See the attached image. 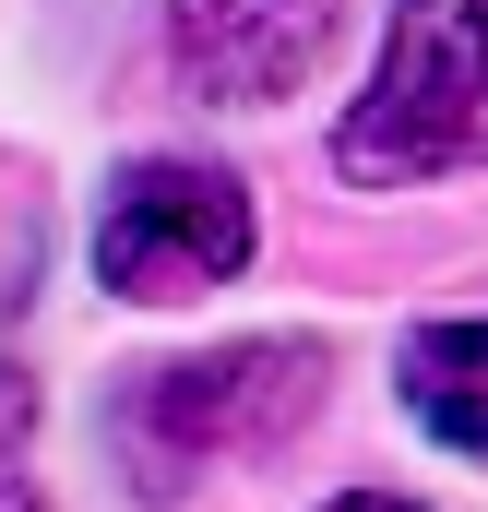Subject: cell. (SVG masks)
<instances>
[{"instance_id": "6da1fadb", "label": "cell", "mask_w": 488, "mask_h": 512, "mask_svg": "<svg viewBox=\"0 0 488 512\" xmlns=\"http://www.w3.org/2000/svg\"><path fill=\"white\" fill-rule=\"evenodd\" d=\"M334 382V346L310 334H239V346H203V358H155L108 393V453L143 501H191L203 477L286 453Z\"/></svg>"}, {"instance_id": "7a4b0ae2", "label": "cell", "mask_w": 488, "mask_h": 512, "mask_svg": "<svg viewBox=\"0 0 488 512\" xmlns=\"http://www.w3.org/2000/svg\"><path fill=\"white\" fill-rule=\"evenodd\" d=\"M453 167H488V0H393L381 72L334 120V179L417 191Z\"/></svg>"}, {"instance_id": "3957f363", "label": "cell", "mask_w": 488, "mask_h": 512, "mask_svg": "<svg viewBox=\"0 0 488 512\" xmlns=\"http://www.w3.org/2000/svg\"><path fill=\"white\" fill-rule=\"evenodd\" d=\"M250 251H262L250 179L203 155H131L96 203V286L131 310H191L203 286H239Z\"/></svg>"}, {"instance_id": "277c9868", "label": "cell", "mask_w": 488, "mask_h": 512, "mask_svg": "<svg viewBox=\"0 0 488 512\" xmlns=\"http://www.w3.org/2000/svg\"><path fill=\"white\" fill-rule=\"evenodd\" d=\"M334 0H167V60L215 108H274L322 72Z\"/></svg>"}, {"instance_id": "5b68a950", "label": "cell", "mask_w": 488, "mask_h": 512, "mask_svg": "<svg viewBox=\"0 0 488 512\" xmlns=\"http://www.w3.org/2000/svg\"><path fill=\"white\" fill-rule=\"evenodd\" d=\"M393 393H405V417H417L429 441L488 453V310H465V322H417V334L393 346Z\"/></svg>"}, {"instance_id": "8992f818", "label": "cell", "mask_w": 488, "mask_h": 512, "mask_svg": "<svg viewBox=\"0 0 488 512\" xmlns=\"http://www.w3.org/2000/svg\"><path fill=\"white\" fill-rule=\"evenodd\" d=\"M0 512H48L36 501V382L0 358Z\"/></svg>"}, {"instance_id": "52a82bcc", "label": "cell", "mask_w": 488, "mask_h": 512, "mask_svg": "<svg viewBox=\"0 0 488 512\" xmlns=\"http://www.w3.org/2000/svg\"><path fill=\"white\" fill-rule=\"evenodd\" d=\"M322 512H417V501H393V489H346V501H322Z\"/></svg>"}]
</instances>
